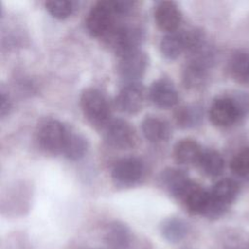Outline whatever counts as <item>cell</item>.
<instances>
[{"label": "cell", "instance_id": "cell-10", "mask_svg": "<svg viewBox=\"0 0 249 249\" xmlns=\"http://www.w3.org/2000/svg\"><path fill=\"white\" fill-rule=\"evenodd\" d=\"M148 96L153 104L161 109L172 108L179 100L174 85L166 78H160L153 82L149 88Z\"/></svg>", "mask_w": 249, "mask_h": 249}, {"label": "cell", "instance_id": "cell-16", "mask_svg": "<svg viewBox=\"0 0 249 249\" xmlns=\"http://www.w3.org/2000/svg\"><path fill=\"white\" fill-rule=\"evenodd\" d=\"M190 180L191 179L183 169L175 167H168L164 169L160 176V181L162 187H164L165 190L174 197H176Z\"/></svg>", "mask_w": 249, "mask_h": 249}, {"label": "cell", "instance_id": "cell-11", "mask_svg": "<svg viewBox=\"0 0 249 249\" xmlns=\"http://www.w3.org/2000/svg\"><path fill=\"white\" fill-rule=\"evenodd\" d=\"M157 25L163 31L170 33L177 31L182 22V13L173 1L158 2L154 10Z\"/></svg>", "mask_w": 249, "mask_h": 249}, {"label": "cell", "instance_id": "cell-26", "mask_svg": "<svg viewBox=\"0 0 249 249\" xmlns=\"http://www.w3.org/2000/svg\"><path fill=\"white\" fill-rule=\"evenodd\" d=\"M1 105H0V112H1V117L4 118L6 115L9 114L11 110V101L9 98V95L2 89L1 90Z\"/></svg>", "mask_w": 249, "mask_h": 249}, {"label": "cell", "instance_id": "cell-8", "mask_svg": "<svg viewBox=\"0 0 249 249\" xmlns=\"http://www.w3.org/2000/svg\"><path fill=\"white\" fill-rule=\"evenodd\" d=\"M241 116V108L230 97H218L209 108L211 123L219 127H228L235 124Z\"/></svg>", "mask_w": 249, "mask_h": 249}, {"label": "cell", "instance_id": "cell-22", "mask_svg": "<svg viewBox=\"0 0 249 249\" xmlns=\"http://www.w3.org/2000/svg\"><path fill=\"white\" fill-rule=\"evenodd\" d=\"M105 239L112 249H126L129 246L131 235L129 230L124 224L114 222L108 227Z\"/></svg>", "mask_w": 249, "mask_h": 249}, {"label": "cell", "instance_id": "cell-4", "mask_svg": "<svg viewBox=\"0 0 249 249\" xmlns=\"http://www.w3.org/2000/svg\"><path fill=\"white\" fill-rule=\"evenodd\" d=\"M69 127L55 119H45L37 129V142L42 151L50 155L62 154Z\"/></svg>", "mask_w": 249, "mask_h": 249}, {"label": "cell", "instance_id": "cell-6", "mask_svg": "<svg viewBox=\"0 0 249 249\" xmlns=\"http://www.w3.org/2000/svg\"><path fill=\"white\" fill-rule=\"evenodd\" d=\"M106 142L120 150H128L137 146L138 134L131 124L123 119H112L104 127Z\"/></svg>", "mask_w": 249, "mask_h": 249}, {"label": "cell", "instance_id": "cell-1", "mask_svg": "<svg viewBox=\"0 0 249 249\" xmlns=\"http://www.w3.org/2000/svg\"><path fill=\"white\" fill-rule=\"evenodd\" d=\"M118 14L114 0L96 2L89 10L86 25L91 36L105 40L118 25Z\"/></svg>", "mask_w": 249, "mask_h": 249}, {"label": "cell", "instance_id": "cell-24", "mask_svg": "<svg viewBox=\"0 0 249 249\" xmlns=\"http://www.w3.org/2000/svg\"><path fill=\"white\" fill-rule=\"evenodd\" d=\"M46 10L56 19L69 18L75 10V2L67 0H50L45 3Z\"/></svg>", "mask_w": 249, "mask_h": 249}, {"label": "cell", "instance_id": "cell-3", "mask_svg": "<svg viewBox=\"0 0 249 249\" xmlns=\"http://www.w3.org/2000/svg\"><path fill=\"white\" fill-rule=\"evenodd\" d=\"M146 173L147 167L142 159L125 157L116 161L111 171V178L117 188L128 189L140 185Z\"/></svg>", "mask_w": 249, "mask_h": 249}, {"label": "cell", "instance_id": "cell-13", "mask_svg": "<svg viewBox=\"0 0 249 249\" xmlns=\"http://www.w3.org/2000/svg\"><path fill=\"white\" fill-rule=\"evenodd\" d=\"M188 48L187 30L174 31L167 33L160 41V49L164 57L168 59H176Z\"/></svg>", "mask_w": 249, "mask_h": 249}, {"label": "cell", "instance_id": "cell-14", "mask_svg": "<svg viewBox=\"0 0 249 249\" xmlns=\"http://www.w3.org/2000/svg\"><path fill=\"white\" fill-rule=\"evenodd\" d=\"M200 145L194 139L184 138L178 141L173 148V158L179 164H197L202 154Z\"/></svg>", "mask_w": 249, "mask_h": 249}, {"label": "cell", "instance_id": "cell-7", "mask_svg": "<svg viewBox=\"0 0 249 249\" xmlns=\"http://www.w3.org/2000/svg\"><path fill=\"white\" fill-rule=\"evenodd\" d=\"M148 56L140 49L119 56L118 73L125 83L139 82L148 67Z\"/></svg>", "mask_w": 249, "mask_h": 249}, {"label": "cell", "instance_id": "cell-9", "mask_svg": "<svg viewBox=\"0 0 249 249\" xmlns=\"http://www.w3.org/2000/svg\"><path fill=\"white\" fill-rule=\"evenodd\" d=\"M146 98V90L139 82L125 83L116 96V106L125 114H136L141 111Z\"/></svg>", "mask_w": 249, "mask_h": 249}, {"label": "cell", "instance_id": "cell-25", "mask_svg": "<svg viewBox=\"0 0 249 249\" xmlns=\"http://www.w3.org/2000/svg\"><path fill=\"white\" fill-rule=\"evenodd\" d=\"M231 169L239 176L249 175V147L239 151L232 158Z\"/></svg>", "mask_w": 249, "mask_h": 249}, {"label": "cell", "instance_id": "cell-17", "mask_svg": "<svg viewBox=\"0 0 249 249\" xmlns=\"http://www.w3.org/2000/svg\"><path fill=\"white\" fill-rule=\"evenodd\" d=\"M88 141L80 133L69 128L62 155L70 160H79L87 154Z\"/></svg>", "mask_w": 249, "mask_h": 249}, {"label": "cell", "instance_id": "cell-19", "mask_svg": "<svg viewBox=\"0 0 249 249\" xmlns=\"http://www.w3.org/2000/svg\"><path fill=\"white\" fill-rule=\"evenodd\" d=\"M229 72L235 82L249 84V53H234L229 61Z\"/></svg>", "mask_w": 249, "mask_h": 249}, {"label": "cell", "instance_id": "cell-23", "mask_svg": "<svg viewBox=\"0 0 249 249\" xmlns=\"http://www.w3.org/2000/svg\"><path fill=\"white\" fill-rule=\"evenodd\" d=\"M202 109L196 104L180 107L175 113V122L181 128H192L200 124Z\"/></svg>", "mask_w": 249, "mask_h": 249}, {"label": "cell", "instance_id": "cell-15", "mask_svg": "<svg viewBox=\"0 0 249 249\" xmlns=\"http://www.w3.org/2000/svg\"><path fill=\"white\" fill-rule=\"evenodd\" d=\"M209 192L213 201L227 210L229 205L237 196L238 185L235 181L225 178L218 181Z\"/></svg>", "mask_w": 249, "mask_h": 249}, {"label": "cell", "instance_id": "cell-2", "mask_svg": "<svg viewBox=\"0 0 249 249\" xmlns=\"http://www.w3.org/2000/svg\"><path fill=\"white\" fill-rule=\"evenodd\" d=\"M80 106L85 118L95 126L104 128L112 120L108 100L97 89H85L80 96Z\"/></svg>", "mask_w": 249, "mask_h": 249}, {"label": "cell", "instance_id": "cell-21", "mask_svg": "<svg viewBox=\"0 0 249 249\" xmlns=\"http://www.w3.org/2000/svg\"><path fill=\"white\" fill-rule=\"evenodd\" d=\"M208 69L209 67L201 63L189 60L183 70V82L186 88H200L206 81Z\"/></svg>", "mask_w": 249, "mask_h": 249}, {"label": "cell", "instance_id": "cell-5", "mask_svg": "<svg viewBox=\"0 0 249 249\" xmlns=\"http://www.w3.org/2000/svg\"><path fill=\"white\" fill-rule=\"evenodd\" d=\"M145 38L141 27L131 24H118L105 41L112 47L118 56L138 50Z\"/></svg>", "mask_w": 249, "mask_h": 249}, {"label": "cell", "instance_id": "cell-20", "mask_svg": "<svg viewBox=\"0 0 249 249\" xmlns=\"http://www.w3.org/2000/svg\"><path fill=\"white\" fill-rule=\"evenodd\" d=\"M200 170L207 176L217 177L224 170V159L215 150H203L197 162Z\"/></svg>", "mask_w": 249, "mask_h": 249}, {"label": "cell", "instance_id": "cell-12", "mask_svg": "<svg viewBox=\"0 0 249 249\" xmlns=\"http://www.w3.org/2000/svg\"><path fill=\"white\" fill-rule=\"evenodd\" d=\"M141 130L144 137L152 143L167 141L171 135L169 124L157 116H147L141 123Z\"/></svg>", "mask_w": 249, "mask_h": 249}, {"label": "cell", "instance_id": "cell-18", "mask_svg": "<svg viewBox=\"0 0 249 249\" xmlns=\"http://www.w3.org/2000/svg\"><path fill=\"white\" fill-rule=\"evenodd\" d=\"M160 231L167 241L177 243L187 236L189 232V225L181 218L170 217L162 221Z\"/></svg>", "mask_w": 249, "mask_h": 249}]
</instances>
